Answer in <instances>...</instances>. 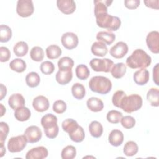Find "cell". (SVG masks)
Returning a JSON list of instances; mask_svg holds the SVG:
<instances>
[{
    "label": "cell",
    "mask_w": 159,
    "mask_h": 159,
    "mask_svg": "<svg viewBox=\"0 0 159 159\" xmlns=\"http://www.w3.org/2000/svg\"><path fill=\"white\" fill-rule=\"evenodd\" d=\"M98 42H102L106 45L112 44L116 39V35L110 31H100L96 35Z\"/></svg>",
    "instance_id": "21"
},
{
    "label": "cell",
    "mask_w": 159,
    "mask_h": 159,
    "mask_svg": "<svg viewBox=\"0 0 159 159\" xmlns=\"http://www.w3.org/2000/svg\"><path fill=\"white\" fill-rule=\"evenodd\" d=\"M126 65L124 63L120 62L114 64L111 70V73L114 78L120 79L124 76L126 73Z\"/></svg>",
    "instance_id": "25"
},
{
    "label": "cell",
    "mask_w": 159,
    "mask_h": 159,
    "mask_svg": "<svg viewBox=\"0 0 159 159\" xmlns=\"http://www.w3.org/2000/svg\"><path fill=\"white\" fill-rule=\"evenodd\" d=\"M128 45L124 42H119L109 50L110 55L117 59L123 58L128 52Z\"/></svg>",
    "instance_id": "12"
},
{
    "label": "cell",
    "mask_w": 159,
    "mask_h": 159,
    "mask_svg": "<svg viewBox=\"0 0 159 159\" xmlns=\"http://www.w3.org/2000/svg\"><path fill=\"white\" fill-rule=\"evenodd\" d=\"M89 65L91 68L97 72H105L108 73L111 71V70L114 65V62L112 60L109 58H93L90 62Z\"/></svg>",
    "instance_id": "6"
},
{
    "label": "cell",
    "mask_w": 159,
    "mask_h": 159,
    "mask_svg": "<svg viewBox=\"0 0 159 159\" xmlns=\"http://www.w3.org/2000/svg\"><path fill=\"white\" fill-rule=\"evenodd\" d=\"M89 87L93 92L100 94H106L112 89V83L107 77L95 76L89 80Z\"/></svg>",
    "instance_id": "3"
},
{
    "label": "cell",
    "mask_w": 159,
    "mask_h": 159,
    "mask_svg": "<svg viewBox=\"0 0 159 159\" xmlns=\"http://www.w3.org/2000/svg\"><path fill=\"white\" fill-rule=\"evenodd\" d=\"M30 57L35 61H41L44 58L43 50L40 47L35 46L30 51Z\"/></svg>",
    "instance_id": "37"
},
{
    "label": "cell",
    "mask_w": 159,
    "mask_h": 159,
    "mask_svg": "<svg viewBox=\"0 0 159 159\" xmlns=\"http://www.w3.org/2000/svg\"><path fill=\"white\" fill-rule=\"evenodd\" d=\"M78 126L79 125L78 122L73 119H66L63 120L61 124L63 130L68 134L74 132Z\"/></svg>",
    "instance_id": "35"
},
{
    "label": "cell",
    "mask_w": 159,
    "mask_h": 159,
    "mask_svg": "<svg viewBox=\"0 0 159 159\" xmlns=\"http://www.w3.org/2000/svg\"><path fill=\"white\" fill-rule=\"evenodd\" d=\"M145 6L148 7L158 9V0H152V1H144Z\"/></svg>",
    "instance_id": "50"
},
{
    "label": "cell",
    "mask_w": 159,
    "mask_h": 159,
    "mask_svg": "<svg viewBox=\"0 0 159 159\" xmlns=\"http://www.w3.org/2000/svg\"><path fill=\"white\" fill-rule=\"evenodd\" d=\"M40 69L42 73L45 75H50L53 73L55 70V65L52 61H45L40 64Z\"/></svg>",
    "instance_id": "42"
},
{
    "label": "cell",
    "mask_w": 159,
    "mask_h": 159,
    "mask_svg": "<svg viewBox=\"0 0 159 159\" xmlns=\"http://www.w3.org/2000/svg\"><path fill=\"white\" fill-rule=\"evenodd\" d=\"M11 58V52L8 48L6 47H0V61L1 62L7 61Z\"/></svg>",
    "instance_id": "47"
},
{
    "label": "cell",
    "mask_w": 159,
    "mask_h": 159,
    "mask_svg": "<svg viewBox=\"0 0 159 159\" xmlns=\"http://www.w3.org/2000/svg\"><path fill=\"white\" fill-rule=\"evenodd\" d=\"M126 96V94L124 91L122 90H118L116 91L112 98V102L114 106H115L117 107L120 108L121 102L123 99V98Z\"/></svg>",
    "instance_id": "43"
},
{
    "label": "cell",
    "mask_w": 159,
    "mask_h": 159,
    "mask_svg": "<svg viewBox=\"0 0 159 159\" xmlns=\"http://www.w3.org/2000/svg\"><path fill=\"white\" fill-rule=\"evenodd\" d=\"M1 92H0V100H2L7 94V88L3 84H0Z\"/></svg>",
    "instance_id": "51"
},
{
    "label": "cell",
    "mask_w": 159,
    "mask_h": 159,
    "mask_svg": "<svg viewBox=\"0 0 159 159\" xmlns=\"http://www.w3.org/2000/svg\"><path fill=\"white\" fill-rule=\"evenodd\" d=\"M75 73L77 78L81 80H86L90 74V71L88 66L84 64L78 65L76 67Z\"/></svg>",
    "instance_id": "38"
},
{
    "label": "cell",
    "mask_w": 159,
    "mask_h": 159,
    "mask_svg": "<svg viewBox=\"0 0 159 159\" xmlns=\"http://www.w3.org/2000/svg\"><path fill=\"white\" fill-rule=\"evenodd\" d=\"M149 71L145 68L136 71L133 75L134 82L140 86H143L146 84L149 80Z\"/></svg>",
    "instance_id": "16"
},
{
    "label": "cell",
    "mask_w": 159,
    "mask_h": 159,
    "mask_svg": "<svg viewBox=\"0 0 159 159\" xmlns=\"http://www.w3.org/2000/svg\"><path fill=\"white\" fill-rule=\"evenodd\" d=\"M46 55L48 59L53 60L58 58L62 53L60 47L57 45H50L46 48Z\"/></svg>",
    "instance_id": "34"
},
{
    "label": "cell",
    "mask_w": 159,
    "mask_h": 159,
    "mask_svg": "<svg viewBox=\"0 0 159 159\" xmlns=\"http://www.w3.org/2000/svg\"><path fill=\"white\" fill-rule=\"evenodd\" d=\"M57 65L59 70L68 71L72 69L74 65V61L69 57H63L58 61Z\"/></svg>",
    "instance_id": "29"
},
{
    "label": "cell",
    "mask_w": 159,
    "mask_h": 159,
    "mask_svg": "<svg viewBox=\"0 0 159 159\" xmlns=\"http://www.w3.org/2000/svg\"><path fill=\"white\" fill-rule=\"evenodd\" d=\"M9 131V127L7 123L4 122H0V141L1 146L4 145V143L7 137Z\"/></svg>",
    "instance_id": "44"
},
{
    "label": "cell",
    "mask_w": 159,
    "mask_h": 159,
    "mask_svg": "<svg viewBox=\"0 0 159 159\" xmlns=\"http://www.w3.org/2000/svg\"><path fill=\"white\" fill-rule=\"evenodd\" d=\"M27 139L24 135L10 138L7 142V149L11 153H18L22 151L27 145Z\"/></svg>",
    "instance_id": "7"
},
{
    "label": "cell",
    "mask_w": 159,
    "mask_h": 159,
    "mask_svg": "<svg viewBox=\"0 0 159 159\" xmlns=\"http://www.w3.org/2000/svg\"><path fill=\"white\" fill-rule=\"evenodd\" d=\"M151 62V57L140 48L135 50L126 59V65L132 69L146 68L150 65Z\"/></svg>",
    "instance_id": "1"
},
{
    "label": "cell",
    "mask_w": 159,
    "mask_h": 159,
    "mask_svg": "<svg viewBox=\"0 0 159 159\" xmlns=\"http://www.w3.org/2000/svg\"><path fill=\"white\" fill-rule=\"evenodd\" d=\"M41 125L44 132L48 139H55L58 134L59 127L57 124V117L52 114H47L41 119Z\"/></svg>",
    "instance_id": "4"
},
{
    "label": "cell",
    "mask_w": 159,
    "mask_h": 159,
    "mask_svg": "<svg viewBox=\"0 0 159 159\" xmlns=\"http://www.w3.org/2000/svg\"><path fill=\"white\" fill-rule=\"evenodd\" d=\"M142 106V98L137 94L125 96L120 104V108L127 113H132L139 110Z\"/></svg>",
    "instance_id": "5"
},
{
    "label": "cell",
    "mask_w": 159,
    "mask_h": 159,
    "mask_svg": "<svg viewBox=\"0 0 159 159\" xmlns=\"http://www.w3.org/2000/svg\"><path fill=\"white\" fill-rule=\"evenodd\" d=\"M0 106H1V117H2L4 114L6 112V108L4 107V106L2 105V104H0Z\"/></svg>",
    "instance_id": "53"
},
{
    "label": "cell",
    "mask_w": 159,
    "mask_h": 159,
    "mask_svg": "<svg viewBox=\"0 0 159 159\" xmlns=\"http://www.w3.org/2000/svg\"><path fill=\"white\" fill-rule=\"evenodd\" d=\"M57 6L65 14H72L76 9V3L73 0H57Z\"/></svg>",
    "instance_id": "14"
},
{
    "label": "cell",
    "mask_w": 159,
    "mask_h": 159,
    "mask_svg": "<svg viewBox=\"0 0 159 159\" xmlns=\"http://www.w3.org/2000/svg\"><path fill=\"white\" fill-rule=\"evenodd\" d=\"M158 63H157L153 68V80L156 85L158 86Z\"/></svg>",
    "instance_id": "49"
},
{
    "label": "cell",
    "mask_w": 159,
    "mask_h": 159,
    "mask_svg": "<svg viewBox=\"0 0 159 159\" xmlns=\"http://www.w3.org/2000/svg\"><path fill=\"white\" fill-rule=\"evenodd\" d=\"M95 17L97 25L99 27L106 29L108 31H116L120 27V18L109 14L107 12L99 14Z\"/></svg>",
    "instance_id": "2"
},
{
    "label": "cell",
    "mask_w": 159,
    "mask_h": 159,
    "mask_svg": "<svg viewBox=\"0 0 159 159\" xmlns=\"http://www.w3.org/2000/svg\"><path fill=\"white\" fill-rule=\"evenodd\" d=\"M91 50L94 55L98 57H104L108 52L106 45L101 42H95L91 45Z\"/></svg>",
    "instance_id": "22"
},
{
    "label": "cell",
    "mask_w": 159,
    "mask_h": 159,
    "mask_svg": "<svg viewBox=\"0 0 159 159\" xmlns=\"http://www.w3.org/2000/svg\"><path fill=\"white\" fill-rule=\"evenodd\" d=\"M139 147L136 142L130 140L127 142L124 145L123 152L127 157H132L137 153Z\"/></svg>",
    "instance_id": "33"
},
{
    "label": "cell",
    "mask_w": 159,
    "mask_h": 159,
    "mask_svg": "<svg viewBox=\"0 0 159 159\" xmlns=\"http://www.w3.org/2000/svg\"><path fill=\"white\" fill-rule=\"evenodd\" d=\"M71 93L75 98L80 100L85 96L86 89L82 84L76 83L71 87Z\"/></svg>",
    "instance_id": "30"
},
{
    "label": "cell",
    "mask_w": 159,
    "mask_h": 159,
    "mask_svg": "<svg viewBox=\"0 0 159 159\" xmlns=\"http://www.w3.org/2000/svg\"><path fill=\"white\" fill-rule=\"evenodd\" d=\"M48 150L43 146L34 147L29 150L25 155L26 159H43L47 157Z\"/></svg>",
    "instance_id": "13"
},
{
    "label": "cell",
    "mask_w": 159,
    "mask_h": 159,
    "mask_svg": "<svg viewBox=\"0 0 159 159\" xmlns=\"http://www.w3.org/2000/svg\"><path fill=\"white\" fill-rule=\"evenodd\" d=\"M76 150L73 145H67L63 148L61 157L62 159H73L76 157Z\"/></svg>",
    "instance_id": "40"
},
{
    "label": "cell",
    "mask_w": 159,
    "mask_h": 159,
    "mask_svg": "<svg viewBox=\"0 0 159 159\" xmlns=\"http://www.w3.org/2000/svg\"><path fill=\"white\" fill-rule=\"evenodd\" d=\"M10 68L17 73H22L26 69V63L21 58H15L9 63Z\"/></svg>",
    "instance_id": "32"
},
{
    "label": "cell",
    "mask_w": 159,
    "mask_h": 159,
    "mask_svg": "<svg viewBox=\"0 0 159 159\" xmlns=\"http://www.w3.org/2000/svg\"><path fill=\"white\" fill-rule=\"evenodd\" d=\"M12 37V30L7 25H0V42L2 43L7 42Z\"/></svg>",
    "instance_id": "36"
},
{
    "label": "cell",
    "mask_w": 159,
    "mask_h": 159,
    "mask_svg": "<svg viewBox=\"0 0 159 159\" xmlns=\"http://www.w3.org/2000/svg\"><path fill=\"white\" fill-rule=\"evenodd\" d=\"M28 50V45L24 41H19L17 42L13 47V52L14 54L17 57H19L25 56L27 53Z\"/></svg>",
    "instance_id": "28"
},
{
    "label": "cell",
    "mask_w": 159,
    "mask_h": 159,
    "mask_svg": "<svg viewBox=\"0 0 159 159\" xmlns=\"http://www.w3.org/2000/svg\"><path fill=\"white\" fill-rule=\"evenodd\" d=\"M120 122L123 127L127 129H130L135 126V119L131 116H125L122 117Z\"/></svg>",
    "instance_id": "45"
},
{
    "label": "cell",
    "mask_w": 159,
    "mask_h": 159,
    "mask_svg": "<svg viewBox=\"0 0 159 159\" xmlns=\"http://www.w3.org/2000/svg\"><path fill=\"white\" fill-rule=\"evenodd\" d=\"M1 155H0V157H2L3 155H4L5 152H6V148H5V147L4 145L2 146H1Z\"/></svg>",
    "instance_id": "52"
},
{
    "label": "cell",
    "mask_w": 159,
    "mask_h": 159,
    "mask_svg": "<svg viewBox=\"0 0 159 159\" xmlns=\"http://www.w3.org/2000/svg\"><path fill=\"white\" fill-rule=\"evenodd\" d=\"M122 117L123 115L122 112L116 110H111L107 113L106 119L107 121L111 124H118L120 122Z\"/></svg>",
    "instance_id": "41"
},
{
    "label": "cell",
    "mask_w": 159,
    "mask_h": 159,
    "mask_svg": "<svg viewBox=\"0 0 159 159\" xmlns=\"http://www.w3.org/2000/svg\"><path fill=\"white\" fill-rule=\"evenodd\" d=\"M112 1L109 0H95L94 1V16L103 12H107V7L110 6Z\"/></svg>",
    "instance_id": "23"
},
{
    "label": "cell",
    "mask_w": 159,
    "mask_h": 159,
    "mask_svg": "<svg viewBox=\"0 0 159 159\" xmlns=\"http://www.w3.org/2000/svg\"><path fill=\"white\" fill-rule=\"evenodd\" d=\"M109 143L114 147L121 145L124 141V134L120 130L114 129L111 130L108 137Z\"/></svg>",
    "instance_id": "18"
},
{
    "label": "cell",
    "mask_w": 159,
    "mask_h": 159,
    "mask_svg": "<svg viewBox=\"0 0 159 159\" xmlns=\"http://www.w3.org/2000/svg\"><path fill=\"white\" fill-rule=\"evenodd\" d=\"M25 103V99L20 93L13 94L10 96L8 99V104L13 110H16L19 107L24 106Z\"/></svg>",
    "instance_id": "17"
},
{
    "label": "cell",
    "mask_w": 159,
    "mask_h": 159,
    "mask_svg": "<svg viewBox=\"0 0 159 159\" xmlns=\"http://www.w3.org/2000/svg\"><path fill=\"white\" fill-rule=\"evenodd\" d=\"M34 11L33 2L32 0H19L17 2L16 12L22 17L30 16Z\"/></svg>",
    "instance_id": "8"
},
{
    "label": "cell",
    "mask_w": 159,
    "mask_h": 159,
    "mask_svg": "<svg viewBox=\"0 0 159 159\" xmlns=\"http://www.w3.org/2000/svg\"><path fill=\"white\" fill-rule=\"evenodd\" d=\"M88 108L94 112L101 111L104 108V103L101 99L96 97L89 98L86 101Z\"/></svg>",
    "instance_id": "20"
},
{
    "label": "cell",
    "mask_w": 159,
    "mask_h": 159,
    "mask_svg": "<svg viewBox=\"0 0 159 159\" xmlns=\"http://www.w3.org/2000/svg\"><path fill=\"white\" fill-rule=\"evenodd\" d=\"M73 78L72 70L61 71L58 70L55 75V79L58 83L61 85H65L69 83Z\"/></svg>",
    "instance_id": "19"
},
{
    "label": "cell",
    "mask_w": 159,
    "mask_h": 159,
    "mask_svg": "<svg viewBox=\"0 0 159 159\" xmlns=\"http://www.w3.org/2000/svg\"><path fill=\"white\" fill-rule=\"evenodd\" d=\"M61 42L65 48L71 50L78 46L79 40L76 34L73 32H68L62 35Z\"/></svg>",
    "instance_id": "11"
},
{
    "label": "cell",
    "mask_w": 159,
    "mask_h": 159,
    "mask_svg": "<svg viewBox=\"0 0 159 159\" xmlns=\"http://www.w3.org/2000/svg\"><path fill=\"white\" fill-rule=\"evenodd\" d=\"M14 114L16 120L20 122H24L29 119L31 116V112L29 108L25 106H22L16 109Z\"/></svg>",
    "instance_id": "24"
},
{
    "label": "cell",
    "mask_w": 159,
    "mask_h": 159,
    "mask_svg": "<svg viewBox=\"0 0 159 159\" xmlns=\"http://www.w3.org/2000/svg\"><path fill=\"white\" fill-rule=\"evenodd\" d=\"M25 82L30 88H35L39 86L40 82V78L39 75L34 71L29 73L25 77Z\"/></svg>",
    "instance_id": "31"
},
{
    "label": "cell",
    "mask_w": 159,
    "mask_h": 159,
    "mask_svg": "<svg viewBox=\"0 0 159 159\" xmlns=\"http://www.w3.org/2000/svg\"><path fill=\"white\" fill-rule=\"evenodd\" d=\"M140 0H125L124 5L129 9H135L140 5Z\"/></svg>",
    "instance_id": "48"
},
{
    "label": "cell",
    "mask_w": 159,
    "mask_h": 159,
    "mask_svg": "<svg viewBox=\"0 0 159 159\" xmlns=\"http://www.w3.org/2000/svg\"><path fill=\"white\" fill-rule=\"evenodd\" d=\"M70 139L76 143H80L83 141L85 137V134L84 129L83 127L80 125L78 126V127L72 133L68 134Z\"/></svg>",
    "instance_id": "39"
},
{
    "label": "cell",
    "mask_w": 159,
    "mask_h": 159,
    "mask_svg": "<svg viewBox=\"0 0 159 159\" xmlns=\"http://www.w3.org/2000/svg\"><path fill=\"white\" fill-rule=\"evenodd\" d=\"M146 43L149 50L153 53H159V32L157 30L150 32L146 37Z\"/></svg>",
    "instance_id": "10"
},
{
    "label": "cell",
    "mask_w": 159,
    "mask_h": 159,
    "mask_svg": "<svg viewBox=\"0 0 159 159\" xmlns=\"http://www.w3.org/2000/svg\"><path fill=\"white\" fill-rule=\"evenodd\" d=\"M147 101L150 102V105L154 107L159 106V90L158 88H150L147 94Z\"/></svg>",
    "instance_id": "27"
},
{
    "label": "cell",
    "mask_w": 159,
    "mask_h": 159,
    "mask_svg": "<svg viewBox=\"0 0 159 159\" xmlns=\"http://www.w3.org/2000/svg\"><path fill=\"white\" fill-rule=\"evenodd\" d=\"M89 131L92 137L99 138L103 133V127L98 121L93 120L89 125Z\"/></svg>",
    "instance_id": "26"
},
{
    "label": "cell",
    "mask_w": 159,
    "mask_h": 159,
    "mask_svg": "<svg viewBox=\"0 0 159 159\" xmlns=\"http://www.w3.org/2000/svg\"><path fill=\"white\" fill-rule=\"evenodd\" d=\"M32 106L37 112H43L46 111L49 108L48 99L44 96H38L33 99Z\"/></svg>",
    "instance_id": "15"
},
{
    "label": "cell",
    "mask_w": 159,
    "mask_h": 159,
    "mask_svg": "<svg viewBox=\"0 0 159 159\" xmlns=\"http://www.w3.org/2000/svg\"><path fill=\"white\" fill-rule=\"evenodd\" d=\"M66 109V104L63 100H57L53 104V111L57 114H63Z\"/></svg>",
    "instance_id": "46"
},
{
    "label": "cell",
    "mask_w": 159,
    "mask_h": 159,
    "mask_svg": "<svg viewBox=\"0 0 159 159\" xmlns=\"http://www.w3.org/2000/svg\"><path fill=\"white\" fill-rule=\"evenodd\" d=\"M24 135L26 137L28 143H34L39 142L41 139L42 132L39 127L31 125L25 129Z\"/></svg>",
    "instance_id": "9"
}]
</instances>
